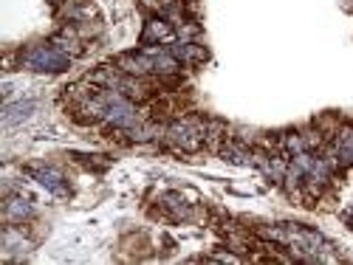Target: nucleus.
<instances>
[{
	"instance_id": "11",
	"label": "nucleus",
	"mask_w": 353,
	"mask_h": 265,
	"mask_svg": "<svg viewBox=\"0 0 353 265\" xmlns=\"http://www.w3.org/2000/svg\"><path fill=\"white\" fill-rule=\"evenodd\" d=\"M336 158L342 164H353V130H342L339 138H336Z\"/></svg>"
},
{
	"instance_id": "2",
	"label": "nucleus",
	"mask_w": 353,
	"mask_h": 265,
	"mask_svg": "<svg viewBox=\"0 0 353 265\" xmlns=\"http://www.w3.org/2000/svg\"><path fill=\"white\" fill-rule=\"evenodd\" d=\"M167 136H170L172 144H179L181 150L195 153L198 147L207 141V125H201L198 119H181V122H175V125L167 130Z\"/></svg>"
},
{
	"instance_id": "3",
	"label": "nucleus",
	"mask_w": 353,
	"mask_h": 265,
	"mask_svg": "<svg viewBox=\"0 0 353 265\" xmlns=\"http://www.w3.org/2000/svg\"><path fill=\"white\" fill-rule=\"evenodd\" d=\"M136 119H139V116H136L133 102H130L128 96H122L119 91H113V87H110V105H108V110H105V119H102V122L119 127V130H130V127L136 125Z\"/></svg>"
},
{
	"instance_id": "1",
	"label": "nucleus",
	"mask_w": 353,
	"mask_h": 265,
	"mask_svg": "<svg viewBox=\"0 0 353 265\" xmlns=\"http://www.w3.org/2000/svg\"><path fill=\"white\" fill-rule=\"evenodd\" d=\"M23 65L40 71V74H63L71 65V56L65 51H60L54 43L51 45H32L23 54Z\"/></svg>"
},
{
	"instance_id": "7",
	"label": "nucleus",
	"mask_w": 353,
	"mask_h": 265,
	"mask_svg": "<svg viewBox=\"0 0 353 265\" xmlns=\"http://www.w3.org/2000/svg\"><path fill=\"white\" fill-rule=\"evenodd\" d=\"M32 175H34V178L48 189V192H54V195H60V198H68L71 195V189H68V184H65V178H63V175L60 172H57V169H32Z\"/></svg>"
},
{
	"instance_id": "6",
	"label": "nucleus",
	"mask_w": 353,
	"mask_h": 265,
	"mask_svg": "<svg viewBox=\"0 0 353 265\" xmlns=\"http://www.w3.org/2000/svg\"><path fill=\"white\" fill-rule=\"evenodd\" d=\"M34 110H37V102H34V99H26V102H6V107H3V127H14V125L26 122Z\"/></svg>"
},
{
	"instance_id": "13",
	"label": "nucleus",
	"mask_w": 353,
	"mask_h": 265,
	"mask_svg": "<svg viewBox=\"0 0 353 265\" xmlns=\"http://www.w3.org/2000/svg\"><path fill=\"white\" fill-rule=\"evenodd\" d=\"M210 259H212V262H238V257H234V254H226V251H221V254H212Z\"/></svg>"
},
{
	"instance_id": "5",
	"label": "nucleus",
	"mask_w": 353,
	"mask_h": 265,
	"mask_svg": "<svg viewBox=\"0 0 353 265\" xmlns=\"http://www.w3.org/2000/svg\"><path fill=\"white\" fill-rule=\"evenodd\" d=\"M119 71L130 74V76H144V74H156L153 60L144 51H133V54H122L119 56Z\"/></svg>"
},
{
	"instance_id": "9",
	"label": "nucleus",
	"mask_w": 353,
	"mask_h": 265,
	"mask_svg": "<svg viewBox=\"0 0 353 265\" xmlns=\"http://www.w3.org/2000/svg\"><path fill=\"white\" fill-rule=\"evenodd\" d=\"M32 203H28V198H9L6 200V206H3V218H6V223H14V226H20L23 220H28L32 218Z\"/></svg>"
},
{
	"instance_id": "4",
	"label": "nucleus",
	"mask_w": 353,
	"mask_h": 265,
	"mask_svg": "<svg viewBox=\"0 0 353 265\" xmlns=\"http://www.w3.org/2000/svg\"><path fill=\"white\" fill-rule=\"evenodd\" d=\"M175 40H179V32H175L167 17H150L144 23L141 45H172Z\"/></svg>"
},
{
	"instance_id": "10",
	"label": "nucleus",
	"mask_w": 353,
	"mask_h": 265,
	"mask_svg": "<svg viewBox=\"0 0 353 265\" xmlns=\"http://www.w3.org/2000/svg\"><path fill=\"white\" fill-rule=\"evenodd\" d=\"M221 156H223V161H232V164H249V161H254V156L246 150L243 144H238V141H226L221 147Z\"/></svg>"
},
{
	"instance_id": "8",
	"label": "nucleus",
	"mask_w": 353,
	"mask_h": 265,
	"mask_svg": "<svg viewBox=\"0 0 353 265\" xmlns=\"http://www.w3.org/2000/svg\"><path fill=\"white\" fill-rule=\"evenodd\" d=\"M170 51L179 56L181 63H187V65H198V63H203L207 60V48L203 45H198V43H187V40H175L172 45H170Z\"/></svg>"
},
{
	"instance_id": "12",
	"label": "nucleus",
	"mask_w": 353,
	"mask_h": 265,
	"mask_svg": "<svg viewBox=\"0 0 353 265\" xmlns=\"http://www.w3.org/2000/svg\"><path fill=\"white\" fill-rule=\"evenodd\" d=\"M283 147H285V153H291V156L308 153V147H305V136H303V133H288V136H283Z\"/></svg>"
}]
</instances>
